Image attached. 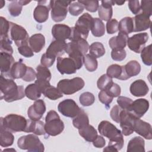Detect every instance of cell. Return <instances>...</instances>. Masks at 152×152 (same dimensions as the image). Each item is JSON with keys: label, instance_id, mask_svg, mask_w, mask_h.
<instances>
[{"label": "cell", "instance_id": "b9f144b4", "mask_svg": "<svg viewBox=\"0 0 152 152\" xmlns=\"http://www.w3.org/2000/svg\"><path fill=\"white\" fill-rule=\"evenodd\" d=\"M106 74L110 77L121 80L122 74V66L118 64L110 65L106 70Z\"/></svg>", "mask_w": 152, "mask_h": 152}, {"label": "cell", "instance_id": "8d00e7d4", "mask_svg": "<svg viewBox=\"0 0 152 152\" xmlns=\"http://www.w3.org/2000/svg\"><path fill=\"white\" fill-rule=\"evenodd\" d=\"M92 34L95 37H101L104 34L105 27L103 22L98 18H94L91 29Z\"/></svg>", "mask_w": 152, "mask_h": 152}, {"label": "cell", "instance_id": "03108f58", "mask_svg": "<svg viewBox=\"0 0 152 152\" xmlns=\"http://www.w3.org/2000/svg\"><path fill=\"white\" fill-rule=\"evenodd\" d=\"M0 3H1V6H0V8H2L3 7V6L4 5L5 2L4 1H0Z\"/></svg>", "mask_w": 152, "mask_h": 152}, {"label": "cell", "instance_id": "5b68a950", "mask_svg": "<svg viewBox=\"0 0 152 152\" xmlns=\"http://www.w3.org/2000/svg\"><path fill=\"white\" fill-rule=\"evenodd\" d=\"M45 129L48 135L56 136L64 129V124L59 116L55 110L48 112L45 118Z\"/></svg>", "mask_w": 152, "mask_h": 152}, {"label": "cell", "instance_id": "7c38bea8", "mask_svg": "<svg viewBox=\"0 0 152 152\" xmlns=\"http://www.w3.org/2000/svg\"><path fill=\"white\" fill-rule=\"evenodd\" d=\"M148 39V35L147 33H137L128 38L127 45L129 49L138 53L145 47Z\"/></svg>", "mask_w": 152, "mask_h": 152}, {"label": "cell", "instance_id": "11a10c76", "mask_svg": "<svg viewBox=\"0 0 152 152\" xmlns=\"http://www.w3.org/2000/svg\"><path fill=\"white\" fill-rule=\"evenodd\" d=\"M119 22L115 18L110 19L106 23V30L108 34H112L118 31Z\"/></svg>", "mask_w": 152, "mask_h": 152}, {"label": "cell", "instance_id": "f5cc1de1", "mask_svg": "<svg viewBox=\"0 0 152 152\" xmlns=\"http://www.w3.org/2000/svg\"><path fill=\"white\" fill-rule=\"evenodd\" d=\"M1 21V31L0 37L8 36V32L10 30V22L3 17H0Z\"/></svg>", "mask_w": 152, "mask_h": 152}, {"label": "cell", "instance_id": "d6986e66", "mask_svg": "<svg viewBox=\"0 0 152 152\" xmlns=\"http://www.w3.org/2000/svg\"><path fill=\"white\" fill-rule=\"evenodd\" d=\"M132 18L134 32L144 31L150 27L151 21L147 15L140 12Z\"/></svg>", "mask_w": 152, "mask_h": 152}, {"label": "cell", "instance_id": "e575fe53", "mask_svg": "<svg viewBox=\"0 0 152 152\" xmlns=\"http://www.w3.org/2000/svg\"><path fill=\"white\" fill-rule=\"evenodd\" d=\"M72 124L74 126L78 129H81L89 125L88 117L84 110L81 109L80 113L74 118L72 120Z\"/></svg>", "mask_w": 152, "mask_h": 152}, {"label": "cell", "instance_id": "277c9868", "mask_svg": "<svg viewBox=\"0 0 152 152\" xmlns=\"http://www.w3.org/2000/svg\"><path fill=\"white\" fill-rule=\"evenodd\" d=\"M28 120L24 116L17 114H9L1 118V126L11 132H25Z\"/></svg>", "mask_w": 152, "mask_h": 152}, {"label": "cell", "instance_id": "9f6ffc18", "mask_svg": "<svg viewBox=\"0 0 152 152\" xmlns=\"http://www.w3.org/2000/svg\"><path fill=\"white\" fill-rule=\"evenodd\" d=\"M18 51L19 53L26 58H30L34 55L33 51L28 45H24L18 47Z\"/></svg>", "mask_w": 152, "mask_h": 152}, {"label": "cell", "instance_id": "c3c4849f", "mask_svg": "<svg viewBox=\"0 0 152 152\" xmlns=\"http://www.w3.org/2000/svg\"><path fill=\"white\" fill-rule=\"evenodd\" d=\"M126 53L124 48H114L111 52V57L115 61H122L125 59Z\"/></svg>", "mask_w": 152, "mask_h": 152}, {"label": "cell", "instance_id": "836d02e7", "mask_svg": "<svg viewBox=\"0 0 152 152\" xmlns=\"http://www.w3.org/2000/svg\"><path fill=\"white\" fill-rule=\"evenodd\" d=\"M0 145L3 147H7L12 145L14 137L11 131L6 129L3 126L0 127Z\"/></svg>", "mask_w": 152, "mask_h": 152}, {"label": "cell", "instance_id": "4316f807", "mask_svg": "<svg viewBox=\"0 0 152 152\" xmlns=\"http://www.w3.org/2000/svg\"><path fill=\"white\" fill-rule=\"evenodd\" d=\"M25 132L28 133L33 132L37 135H45V124L40 120L32 121L31 119H28L27 125Z\"/></svg>", "mask_w": 152, "mask_h": 152}, {"label": "cell", "instance_id": "f546056e", "mask_svg": "<svg viewBox=\"0 0 152 152\" xmlns=\"http://www.w3.org/2000/svg\"><path fill=\"white\" fill-rule=\"evenodd\" d=\"M128 36L119 32L118 36L112 37L109 40V45L110 48H124L126 46Z\"/></svg>", "mask_w": 152, "mask_h": 152}, {"label": "cell", "instance_id": "ab89813d", "mask_svg": "<svg viewBox=\"0 0 152 152\" xmlns=\"http://www.w3.org/2000/svg\"><path fill=\"white\" fill-rule=\"evenodd\" d=\"M42 93L45 97L52 100H55L63 97V93L61 92L58 88L52 86L51 85L47 87Z\"/></svg>", "mask_w": 152, "mask_h": 152}, {"label": "cell", "instance_id": "ffe728a7", "mask_svg": "<svg viewBox=\"0 0 152 152\" xmlns=\"http://www.w3.org/2000/svg\"><path fill=\"white\" fill-rule=\"evenodd\" d=\"M71 32V28L62 24H55L52 28V34L55 40L65 41L69 39Z\"/></svg>", "mask_w": 152, "mask_h": 152}, {"label": "cell", "instance_id": "bcb514c9", "mask_svg": "<svg viewBox=\"0 0 152 152\" xmlns=\"http://www.w3.org/2000/svg\"><path fill=\"white\" fill-rule=\"evenodd\" d=\"M79 100L81 104L83 106H89L94 103L95 97L91 93L84 92L80 96Z\"/></svg>", "mask_w": 152, "mask_h": 152}, {"label": "cell", "instance_id": "d590c367", "mask_svg": "<svg viewBox=\"0 0 152 152\" xmlns=\"http://www.w3.org/2000/svg\"><path fill=\"white\" fill-rule=\"evenodd\" d=\"M42 93V90L35 83L28 85L25 88L26 96L32 100H38L40 97Z\"/></svg>", "mask_w": 152, "mask_h": 152}, {"label": "cell", "instance_id": "4dcf8cb0", "mask_svg": "<svg viewBox=\"0 0 152 152\" xmlns=\"http://www.w3.org/2000/svg\"><path fill=\"white\" fill-rule=\"evenodd\" d=\"M118 30L120 33H124L126 35L130 34L134 31V23L133 18L130 17H125L121 19L119 22Z\"/></svg>", "mask_w": 152, "mask_h": 152}, {"label": "cell", "instance_id": "6125c7cd", "mask_svg": "<svg viewBox=\"0 0 152 152\" xmlns=\"http://www.w3.org/2000/svg\"><path fill=\"white\" fill-rule=\"evenodd\" d=\"M36 78V73L34 70L29 66H27V71L23 77V80L26 82H30L34 81V79Z\"/></svg>", "mask_w": 152, "mask_h": 152}, {"label": "cell", "instance_id": "f6af8a7d", "mask_svg": "<svg viewBox=\"0 0 152 152\" xmlns=\"http://www.w3.org/2000/svg\"><path fill=\"white\" fill-rule=\"evenodd\" d=\"M140 53L141 58L143 63L147 66L151 65V45H149L148 46L144 47Z\"/></svg>", "mask_w": 152, "mask_h": 152}, {"label": "cell", "instance_id": "d6a6232c", "mask_svg": "<svg viewBox=\"0 0 152 152\" xmlns=\"http://www.w3.org/2000/svg\"><path fill=\"white\" fill-rule=\"evenodd\" d=\"M28 1H11L8 7V12L12 17H17L21 12L23 6L30 3Z\"/></svg>", "mask_w": 152, "mask_h": 152}, {"label": "cell", "instance_id": "30bf717a", "mask_svg": "<svg viewBox=\"0 0 152 152\" xmlns=\"http://www.w3.org/2000/svg\"><path fill=\"white\" fill-rule=\"evenodd\" d=\"M138 118L135 116L131 111L122 109L120 114V126L122 129V134L125 136L129 135L133 133L134 124L135 119Z\"/></svg>", "mask_w": 152, "mask_h": 152}, {"label": "cell", "instance_id": "db71d44e", "mask_svg": "<svg viewBox=\"0 0 152 152\" xmlns=\"http://www.w3.org/2000/svg\"><path fill=\"white\" fill-rule=\"evenodd\" d=\"M140 8L142 13L150 17L152 14V1H141Z\"/></svg>", "mask_w": 152, "mask_h": 152}, {"label": "cell", "instance_id": "2e32d148", "mask_svg": "<svg viewBox=\"0 0 152 152\" xmlns=\"http://www.w3.org/2000/svg\"><path fill=\"white\" fill-rule=\"evenodd\" d=\"M67 43L65 41L55 40L51 42L46 51V54L50 57L55 58L63 55L66 50Z\"/></svg>", "mask_w": 152, "mask_h": 152}, {"label": "cell", "instance_id": "7bdbcfd3", "mask_svg": "<svg viewBox=\"0 0 152 152\" xmlns=\"http://www.w3.org/2000/svg\"><path fill=\"white\" fill-rule=\"evenodd\" d=\"M0 49L1 52H5L12 54L13 49L11 46L12 41L9 36L0 37Z\"/></svg>", "mask_w": 152, "mask_h": 152}, {"label": "cell", "instance_id": "680465c9", "mask_svg": "<svg viewBox=\"0 0 152 152\" xmlns=\"http://www.w3.org/2000/svg\"><path fill=\"white\" fill-rule=\"evenodd\" d=\"M122 109L118 105L114 106L110 112V116L113 121L117 123H119L120 121V114Z\"/></svg>", "mask_w": 152, "mask_h": 152}, {"label": "cell", "instance_id": "7dc6e473", "mask_svg": "<svg viewBox=\"0 0 152 152\" xmlns=\"http://www.w3.org/2000/svg\"><path fill=\"white\" fill-rule=\"evenodd\" d=\"M84 9V7L83 5L77 1L71 3L69 5L68 11L71 15L73 16H77L83 12Z\"/></svg>", "mask_w": 152, "mask_h": 152}, {"label": "cell", "instance_id": "be15d7a7", "mask_svg": "<svg viewBox=\"0 0 152 152\" xmlns=\"http://www.w3.org/2000/svg\"><path fill=\"white\" fill-rule=\"evenodd\" d=\"M93 144L96 148H102L104 147L106 141L102 136L97 135L96 138L93 141Z\"/></svg>", "mask_w": 152, "mask_h": 152}, {"label": "cell", "instance_id": "44dd1931", "mask_svg": "<svg viewBox=\"0 0 152 152\" xmlns=\"http://www.w3.org/2000/svg\"><path fill=\"white\" fill-rule=\"evenodd\" d=\"M149 102L145 99H138L132 102L131 111L135 116L141 118L148 110Z\"/></svg>", "mask_w": 152, "mask_h": 152}, {"label": "cell", "instance_id": "603a6c76", "mask_svg": "<svg viewBox=\"0 0 152 152\" xmlns=\"http://www.w3.org/2000/svg\"><path fill=\"white\" fill-rule=\"evenodd\" d=\"M101 5L98 8V14L100 19L106 21L110 20L113 14L112 5H115L113 1H102Z\"/></svg>", "mask_w": 152, "mask_h": 152}, {"label": "cell", "instance_id": "83f0119b", "mask_svg": "<svg viewBox=\"0 0 152 152\" xmlns=\"http://www.w3.org/2000/svg\"><path fill=\"white\" fill-rule=\"evenodd\" d=\"M49 10V7H48L43 4H39L35 8L33 12V17L34 20L39 23L45 22L48 19Z\"/></svg>", "mask_w": 152, "mask_h": 152}, {"label": "cell", "instance_id": "9a60e30c", "mask_svg": "<svg viewBox=\"0 0 152 152\" xmlns=\"http://www.w3.org/2000/svg\"><path fill=\"white\" fill-rule=\"evenodd\" d=\"M65 52L68 55L69 58H71L75 63L77 69H80L84 64V55L75 46L72 42L67 43Z\"/></svg>", "mask_w": 152, "mask_h": 152}, {"label": "cell", "instance_id": "94428289", "mask_svg": "<svg viewBox=\"0 0 152 152\" xmlns=\"http://www.w3.org/2000/svg\"><path fill=\"white\" fill-rule=\"evenodd\" d=\"M55 59L56 58H52L47 55L45 53L43 54L42 56V58L40 59V64L42 65L46 66L47 68H49V67H50L53 64L55 61Z\"/></svg>", "mask_w": 152, "mask_h": 152}, {"label": "cell", "instance_id": "ac0fdd59", "mask_svg": "<svg viewBox=\"0 0 152 152\" xmlns=\"http://www.w3.org/2000/svg\"><path fill=\"white\" fill-rule=\"evenodd\" d=\"M140 71V64L137 61H130L125 65L122 66V74L121 80H126L132 77L136 76Z\"/></svg>", "mask_w": 152, "mask_h": 152}, {"label": "cell", "instance_id": "52a82bcc", "mask_svg": "<svg viewBox=\"0 0 152 152\" xmlns=\"http://www.w3.org/2000/svg\"><path fill=\"white\" fill-rule=\"evenodd\" d=\"M84 81L80 77H75L72 79H64L60 80L57 84V88L64 94H72L84 86Z\"/></svg>", "mask_w": 152, "mask_h": 152}, {"label": "cell", "instance_id": "60d3db41", "mask_svg": "<svg viewBox=\"0 0 152 152\" xmlns=\"http://www.w3.org/2000/svg\"><path fill=\"white\" fill-rule=\"evenodd\" d=\"M84 64L86 69L90 72H93L97 68L98 62L96 58L90 54H86L84 56Z\"/></svg>", "mask_w": 152, "mask_h": 152}, {"label": "cell", "instance_id": "484cf974", "mask_svg": "<svg viewBox=\"0 0 152 152\" xmlns=\"http://www.w3.org/2000/svg\"><path fill=\"white\" fill-rule=\"evenodd\" d=\"M27 66L21 61L15 62L8 74V77L12 79L23 78L27 71Z\"/></svg>", "mask_w": 152, "mask_h": 152}, {"label": "cell", "instance_id": "cb8c5ba5", "mask_svg": "<svg viewBox=\"0 0 152 152\" xmlns=\"http://www.w3.org/2000/svg\"><path fill=\"white\" fill-rule=\"evenodd\" d=\"M129 90L133 96L135 97H142L148 93L149 88L143 80H137L131 84Z\"/></svg>", "mask_w": 152, "mask_h": 152}, {"label": "cell", "instance_id": "6f0895ef", "mask_svg": "<svg viewBox=\"0 0 152 152\" xmlns=\"http://www.w3.org/2000/svg\"><path fill=\"white\" fill-rule=\"evenodd\" d=\"M106 91L112 97H116L119 96V95L121 94V90L120 86L118 84L113 83L112 85L107 90H106Z\"/></svg>", "mask_w": 152, "mask_h": 152}, {"label": "cell", "instance_id": "9c48e42d", "mask_svg": "<svg viewBox=\"0 0 152 152\" xmlns=\"http://www.w3.org/2000/svg\"><path fill=\"white\" fill-rule=\"evenodd\" d=\"M10 35L12 40L18 47L28 45L30 37L27 31L23 27L10 22Z\"/></svg>", "mask_w": 152, "mask_h": 152}, {"label": "cell", "instance_id": "8992f818", "mask_svg": "<svg viewBox=\"0 0 152 152\" xmlns=\"http://www.w3.org/2000/svg\"><path fill=\"white\" fill-rule=\"evenodd\" d=\"M17 145L21 150H26L29 152H43L44 145L37 136L34 134L23 135L17 141Z\"/></svg>", "mask_w": 152, "mask_h": 152}, {"label": "cell", "instance_id": "5bb4252c", "mask_svg": "<svg viewBox=\"0 0 152 152\" xmlns=\"http://www.w3.org/2000/svg\"><path fill=\"white\" fill-rule=\"evenodd\" d=\"M46 111L45 102L42 99L35 100L34 103L29 107L27 110V115L30 119L32 121L40 120Z\"/></svg>", "mask_w": 152, "mask_h": 152}, {"label": "cell", "instance_id": "4fadbf2b", "mask_svg": "<svg viewBox=\"0 0 152 152\" xmlns=\"http://www.w3.org/2000/svg\"><path fill=\"white\" fill-rule=\"evenodd\" d=\"M56 68L61 74H74L77 70L75 63L71 58L69 57H58Z\"/></svg>", "mask_w": 152, "mask_h": 152}, {"label": "cell", "instance_id": "816d5d0a", "mask_svg": "<svg viewBox=\"0 0 152 152\" xmlns=\"http://www.w3.org/2000/svg\"><path fill=\"white\" fill-rule=\"evenodd\" d=\"M132 100L130 98L125 96H118L117 99V103L118 106L122 109L130 110Z\"/></svg>", "mask_w": 152, "mask_h": 152}, {"label": "cell", "instance_id": "e0dca14e", "mask_svg": "<svg viewBox=\"0 0 152 152\" xmlns=\"http://www.w3.org/2000/svg\"><path fill=\"white\" fill-rule=\"evenodd\" d=\"M134 131L147 140H151L152 138L151 125L140 118L135 119L134 121Z\"/></svg>", "mask_w": 152, "mask_h": 152}, {"label": "cell", "instance_id": "ee69618b", "mask_svg": "<svg viewBox=\"0 0 152 152\" xmlns=\"http://www.w3.org/2000/svg\"><path fill=\"white\" fill-rule=\"evenodd\" d=\"M113 83V82L111 77L108 76L107 74H103L98 79L97 86L98 88L100 90H106Z\"/></svg>", "mask_w": 152, "mask_h": 152}, {"label": "cell", "instance_id": "e7e4bbea", "mask_svg": "<svg viewBox=\"0 0 152 152\" xmlns=\"http://www.w3.org/2000/svg\"><path fill=\"white\" fill-rule=\"evenodd\" d=\"M125 2V1H115V4H116L118 5H122Z\"/></svg>", "mask_w": 152, "mask_h": 152}, {"label": "cell", "instance_id": "ba28073f", "mask_svg": "<svg viewBox=\"0 0 152 152\" xmlns=\"http://www.w3.org/2000/svg\"><path fill=\"white\" fill-rule=\"evenodd\" d=\"M70 1H49V8L51 10L50 14L53 21L61 22L66 17L68 12V6L71 4Z\"/></svg>", "mask_w": 152, "mask_h": 152}, {"label": "cell", "instance_id": "91938a15", "mask_svg": "<svg viewBox=\"0 0 152 152\" xmlns=\"http://www.w3.org/2000/svg\"><path fill=\"white\" fill-rule=\"evenodd\" d=\"M128 7L131 11L135 15L138 14L141 11L140 4L138 0H133L128 1Z\"/></svg>", "mask_w": 152, "mask_h": 152}, {"label": "cell", "instance_id": "7a4b0ae2", "mask_svg": "<svg viewBox=\"0 0 152 152\" xmlns=\"http://www.w3.org/2000/svg\"><path fill=\"white\" fill-rule=\"evenodd\" d=\"M98 130L102 135L109 140L108 145L112 147L116 151L122 148L124 144L122 133L111 122L107 121H102L98 125Z\"/></svg>", "mask_w": 152, "mask_h": 152}, {"label": "cell", "instance_id": "3957f363", "mask_svg": "<svg viewBox=\"0 0 152 152\" xmlns=\"http://www.w3.org/2000/svg\"><path fill=\"white\" fill-rule=\"evenodd\" d=\"M93 18L88 13H84L81 15L77 21L75 25L71 28L70 41L79 39H86L88 37L89 31L91 29Z\"/></svg>", "mask_w": 152, "mask_h": 152}, {"label": "cell", "instance_id": "f1b7e54d", "mask_svg": "<svg viewBox=\"0 0 152 152\" xmlns=\"http://www.w3.org/2000/svg\"><path fill=\"white\" fill-rule=\"evenodd\" d=\"M127 152H144L145 151V142L141 137H135L131 139L128 144Z\"/></svg>", "mask_w": 152, "mask_h": 152}, {"label": "cell", "instance_id": "f907efd6", "mask_svg": "<svg viewBox=\"0 0 152 152\" xmlns=\"http://www.w3.org/2000/svg\"><path fill=\"white\" fill-rule=\"evenodd\" d=\"M98 97L100 102L104 104L107 109L110 107L109 104L112 102L113 97H112L109 94H108L106 90H101L99 93Z\"/></svg>", "mask_w": 152, "mask_h": 152}, {"label": "cell", "instance_id": "f35d334b", "mask_svg": "<svg viewBox=\"0 0 152 152\" xmlns=\"http://www.w3.org/2000/svg\"><path fill=\"white\" fill-rule=\"evenodd\" d=\"M36 78L39 81H49L51 79V73L48 68L39 65L36 67Z\"/></svg>", "mask_w": 152, "mask_h": 152}, {"label": "cell", "instance_id": "d4e9b609", "mask_svg": "<svg viewBox=\"0 0 152 152\" xmlns=\"http://www.w3.org/2000/svg\"><path fill=\"white\" fill-rule=\"evenodd\" d=\"M28 43L34 52L39 53L45 45V36L40 33L34 34L29 38Z\"/></svg>", "mask_w": 152, "mask_h": 152}, {"label": "cell", "instance_id": "74e56055", "mask_svg": "<svg viewBox=\"0 0 152 152\" xmlns=\"http://www.w3.org/2000/svg\"><path fill=\"white\" fill-rule=\"evenodd\" d=\"M90 55L95 58H100L105 53V49L103 45L99 42L93 43L89 46Z\"/></svg>", "mask_w": 152, "mask_h": 152}, {"label": "cell", "instance_id": "681fc988", "mask_svg": "<svg viewBox=\"0 0 152 152\" xmlns=\"http://www.w3.org/2000/svg\"><path fill=\"white\" fill-rule=\"evenodd\" d=\"M80 3L83 5L84 8L86 10L91 12H94L99 7V1H78Z\"/></svg>", "mask_w": 152, "mask_h": 152}, {"label": "cell", "instance_id": "7402d4cb", "mask_svg": "<svg viewBox=\"0 0 152 152\" xmlns=\"http://www.w3.org/2000/svg\"><path fill=\"white\" fill-rule=\"evenodd\" d=\"M15 63V60L11 54L5 52H1L0 69L1 75L8 77L11 69Z\"/></svg>", "mask_w": 152, "mask_h": 152}, {"label": "cell", "instance_id": "8fae6325", "mask_svg": "<svg viewBox=\"0 0 152 152\" xmlns=\"http://www.w3.org/2000/svg\"><path fill=\"white\" fill-rule=\"evenodd\" d=\"M81 109L75 102L71 99L64 100L58 106V110L62 115L72 118H75Z\"/></svg>", "mask_w": 152, "mask_h": 152}, {"label": "cell", "instance_id": "6da1fadb", "mask_svg": "<svg viewBox=\"0 0 152 152\" xmlns=\"http://www.w3.org/2000/svg\"><path fill=\"white\" fill-rule=\"evenodd\" d=\"M1 99L7 102H12L24 97L25 90L23 86H17L12 78H6L0 76Z\"/></svg>", "mask_w": 152, "mask_h": 152}, {"label": "cell", "instance_id": "1f68e13d", "mask_svg": "<svg viewBox=\"0 0 152 152\" xmlns=\"http://www.w3.org/2000/svg\"><path fill=\"white\" fill-rule=\"evenodd\" d=\"M79 134L87 141L93 142L97 137L96 129L90 125L78 129Z\"/></svg>", "mask_w": 152, "mask_h": 152}]
</instances>
